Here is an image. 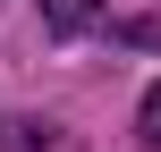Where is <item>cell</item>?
Returning a JSON list of instances; mask_svg holds the SVG:
<instances>
[{"label":"cell","instance_id":"6da1fadb","mask_svg":"<svg viewBox=\"0 0 161 152\" xmlns=\"http://www.w3.org/2000/svg\"><path fill=\"white\" fill-rule=\"evenodd\" d=\"M42 8V25H59V34H85L93 17H102V0H34Z\"/></svg>","mask_w":161,"mask_h":152},{"label":"cell","instance_id":"7a4b0ae2","mask_svg":"<svg viewBox=\"0 0 161 152\" xmlns=\"http://www.w3.org/2000/svg\"><path fill=\"white\" fill-rule=\"evenodd\" d=\"M144 144L161 152V85H153V93H144Z\"/></svg>","mask_w":161,"mask_h":152}]
</instances>
